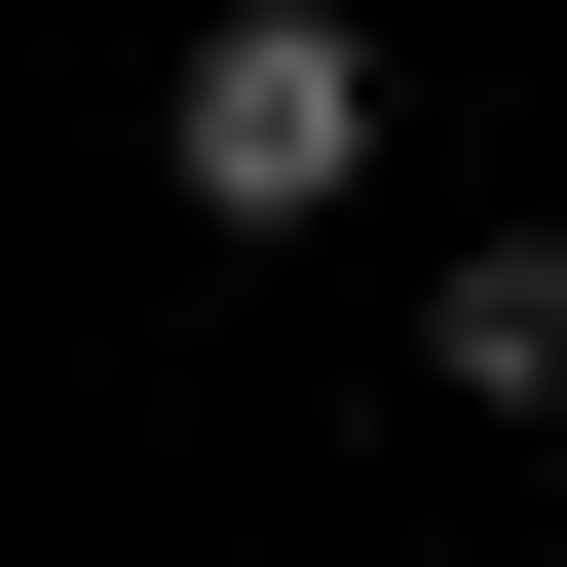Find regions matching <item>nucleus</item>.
Masks as SVG:
<instances>
[{
	"instance_id": "obj_1",
	"label": "nucleus",
	"mask_w": 567,
	"mask_h": 567,
	"mask_svg": "<svg viewBox=\"0 0 567 567\" xmlns=\"http://www.w3.org/2000/svg\"><path fill=\"white\" fill-rule=\"evenodd\" d=\"M152 189L189 227H341L379 189V39H341V0H227V39L152 76Z\"/></svg>"
},
{
	"instance_id": "obj_2",
	"label": "nucleus",
	"mask_w": 567,
	"mask_h": 567,
	"mask_svg": "<svg viewBox=\"0 0 567 567\" xmlns=\"http://www.w3.org/2000/svg\"><path fill=\"white\" fill-rule=\"evenodd\" d=\"M416 379H454V416H567V227H454V265H416Z\"/></svg>"
}]
</instances>
